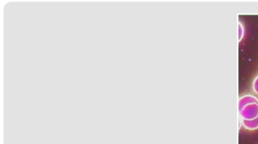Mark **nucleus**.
Instances as JSON below:
<instances>
[{"mask_svg": "<svg viewBox=\"0 0 258 144\" xmlns=\"http://www.w3.org/2000/svg\"><path fill=\"white\" fill-rule=\"evenodd\" d=\"M241 120H253L258 117V98L251 94L241 96L238 100Z\"/></svg>", "mask_w": 258, "mask_h": 144, "instance_id": "f257e3e1", "label": "nucleus"}, {"mask_svg": "<svg viewBox=\"0 0 258 144\" xmlns=\"http://www.w3.org/2000/svg\"><path fill=\"white\" fill-rule=\"evenodd\" d=\"M252 88H253V91H254L256 94H258V76H256L254 80H253Z\"/></svg>", "mask_w": 258, "mask_h": 144, "instance_id": "20e7f679", "label": "nucleus"}, {"mask_svg": "<svg viewBox=\"0 0 258 144\" xmlns=\"http://www.w3.org/2000/svg\"><path fill=\"white\" fill-rule=\"evenodd\" d=\"M241 124L247 130H256L258 128V117L253 120H241Z\"/></svg>", "mask_w": 258, "mask_h": 144, "instance_id": "f03ea898", "label": "nucleus"}, {"mask_svg": "<svg viewBox=\"0 0 258 144\" xmlns=\"http://www.w3.org/2000/svg\"><path fill=\"white\" fill-rule=\"evenodd\" d=\"M238 42H241L242 40L243 37L244 35V28L241 22H238Z\"/></svg>", "mask_w": 258, "mask_h": 144, "instance_id": "7ed1b4c3", "label": "nucleus"}]
</instances>
